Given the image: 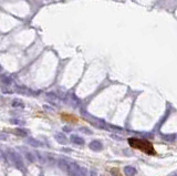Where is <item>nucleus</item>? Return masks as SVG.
Listing matches in <instances>:
<instances>
[{"instance_id":"obj_1","label":"nucleus","mask_w":177,"mask_h":176,"mask_svg":"<svg viewBox=\"0 0 177 176\" xmlns=\"http://www.w3.org/2000/svg\"><path fill=\"white\" fill-rule=\"evenodd\" d=\"M128 144L133 148H136L138 151H142L147 155H155L156 152L153 144L149 141L146 140H141V139H136V137H130L128 139Z\"/></svg>"},{"instance_id":"obj_2","label":"nucleus","mask_w":177,"mask_h":176,"mask_svg":"<svg viewBox=\"0 0 177 176\" xmlns=\"http://www.w3.org/2000/svg\"><path fill=\"white\" fill-rule=\"evenodd\" d=\"M62 119L64 120V121L66 122H72V123H76L78 122V119H76L75 116H73V115H70V114H62Z\"/></svg>"}]
</instances>
